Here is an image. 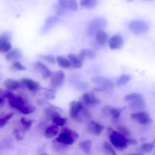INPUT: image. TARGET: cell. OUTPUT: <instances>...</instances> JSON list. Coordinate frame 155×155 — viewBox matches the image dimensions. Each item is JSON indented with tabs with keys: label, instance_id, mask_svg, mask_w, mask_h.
<instances>
[{
	"label": "cell",
	"instance_id": "1",
	"mask_svg": "<svg viewBox=\"0 0 155 155\" xmlns=\"http://www.w3.org/2000/svg\"><path fill=\"white\" fill-rule=\"evenodd\" d=\"M92 82L98 87L95 88L97 92H104L106 93H111L114 90V83L110 79L106 78L103 76H97L92 79Z\"/></svg>",
	"mask_w": 155,
	"mask_h": 155
},
{
	"label": "cell",
	"instance_id": "2",
	"mask_svg": "<svg viewBox=\"0 0 155 155\" xmlns=\"http://www.w3.org/2000/svg\"><path fill=\"white\" fill-rule=\"evenodd\" d=\"M107 26V21L103 17H97L89 21L86 27V33L89 36H93L98 30H103Z\"/></svg>",
	"mask_w": 155,
	"mask_h": 155
},
{
	"label": "cell",
	"instance_id": "3",
	"mask_svg": "<svg viewBox=\"0 0 155 155\" xmlns=\"http://www.w3.org/2000/svg\"><path fill=\"white\" fill-rule=\"evenodd\" d=\"M110 142L115 148L118 150H124L128 147L127 138L123 136L119 132L114 131L110 129Z\"/></svg>",
	"mask_w": 155,
	"mask_h": 155
},
{
	"label": "cell",
	"instance_id": "4",
	"mask_svg": "<svg viewBox=\"0 0 155 155\" xmlns=\"http://www.w3.org/2000/svg\"><path fill=\"white\" fill-rule=\"evenodd\" d=\"M129 29L134 34H142L149 30L150 27L148 23L140 20H134L129 23Z\"/></svg>",
	"mask_w": 155,
	"mask_h": 155
},
{
	"label": "cell",
	"instance_id": "5",
	"mask_svg": "<svg viewBox=\"0 0 155 155\" xmlns=\"http://www.w3.org/2000/svg\"><path fill=\"white\" fill-rule=\"evenodd\" d=\"M131 118L133 120L136 121L142 125H150L153 123L151 117L145 111H138L136 113L132 114Z\"/></svg>",
	"mask_w": 155,
	"mask_h": 155
},
{
	"label": "cell",
	"instance_id": "6",
	"mask_svg": "<svg viewBox=\"0 0 155 155\" xmlns=\"http://www.w3.org/2000/svg\"><path fill=\"white\" fill-rule=\"evenodd\" d=\"M65 74L63 71H58L54 73L51 76V81H50V88L56 89L61 86L64 80Z\"/></svg>",
	"mask_w": 155,
	"mask_h": 155
},
{
	"label": "cell",
	"instance_id": "7",
	"mask_svg": "<svg viewBox=\"0 0 155 155\" xmlns=\"http://www.w3.org/2000/svg\"><path fill=\"white\" fill-rule=\"evenodd\" d=\"M85 104L82 101H73L70 104V116L74 120L77 119V116L81 111L82 109L84 107Z\"/></svg>",
	"mask_w": 155,
	"mask_h": 155
},
{
	"label": "cell",
	"instance_id": "8",
	"mask_svg": "<svg viewBox=\"0 0 155 155\" xmlns=\"http://www.w3.org/2000/svg\"><path fill=\"white\" fill-rule=\"evenodd\" d=\"M81 101L85 105H98L100 104V101L98 98L95 97L93 92H86L81 97Z\"/></svg>",
	"mask_w": 155,
	"mask_h": 155
},
{
	"label": "cell",
	"instance_id": "9",
	"mask_svg": "<svg viewBox=\"0 0 155 155\" xmlns=\"http://www.w3.org/2000/svg\"><path fill=\"white\" fill-rule=\"evenodd\" d=\"M124 45V40L123 37L119 35H115L111 36L108 39V45L110 48L113 50L120 49Z\"/></svg>",
	"mask_w": 155,
	"mask_h": 155
},
{
	"label": "cell",
	"instance_id": "10",
	"mask_svg": "<svg viewBox=\"0 0 155 155\" xmlns=\"http://www.w3.org/2000/svg\"><path fill=\"white\" fill-rule=\"evenodd\" d=\"M58 5L64 10L77 12L78 10V4L77 0H58Z\"/></svg>",
	"mask_w": 155,
	"mask_h": 155
},
{
	"label": "cell",
	"instance_id": "11",
	"mask_svg": "<svg viewBox=\"0 0 155 155\" xmlns=\"http://www.w3.org/2000/svg\"><path fill=\"white\" fill-rule=\"evenodd\" d=\"M21 83L24 85L25 87H27L31 92H37L38 90H39L41 88L40 85L38 82L34 81V80H31V79L29 78H23L21 79Z\"/></svg>",
	"mask_w": 155,
	"mask_h": 155
},
{
	"label": "cell",
	"instance_id": "12",
	"mask_svg": "<svg viewBox=\"0 0 155 155\" xmlns=\"http://www.w3.org/2000/svg\"><path fill=\"white\" fill-rule=\"evenodd\" d=\"M58 21V16H50L45 20V24H44L43 27H42L41 32L43 33H47L48 31H49L56 24Z\"/></svg>",
	"mask_w": 155,
	"mask_h": 155
},
{
	"label": "cell",
	"instance_id": "13",
	"mask_svg": "<svg viewBox=\"0 0 155 155\" xmlns=\"http://www.w3.org/2000/svg\"><path fill=\"white\" fill-rule=\"evenodd\" d=\"M104 127L95 121H91L88 125V130L90 133L95 136H99L104 130Z\"/></svg>",
	"mask_w": 155,
	"mask_h": 155
},
{
	"label": "cell",
	"instance_id": "14",
	"mask_svg": "<svg viewBox=\"0 0 155 155\" xmlns=\"http://www.w3.org/2000/svg\"><path fill=\"white\" fill-rule=\"evenodd\" d=\"M21 57H22L21 51L18 48L11 49L5 54V59L8 61H17L20 60Z\"/></svg>",
	"mask_w": 155,
	"mask_h": 155
},
{
	"label": "cell",
	"instance_id": "15",
	"mask_svg": "<svg viewBox=\"0 0 155 155\" xmlns=\"http://www.w3.org/2000/svg\"><path fill=\"white\" fill-rule=\"evenodd\" d=\"M8 100L9 105L18 110L20 107H22L23 105H24L27 103L23 98L19 96H15V95H14L13 97H12V98Z\"/></svg>",
	"mask_w": 155,
	"mask_h": 155
},
{
	"label": "cell",
	"instance_id": "16",
	"mask_svg": "<svg viewBox=\"0 0 155 155\" xmlns=\"http://www.w3.org/2000/svg\"><path fill=\"white\" fill-rule=\"evenodd\" d=\"M35 68L41 73L42 76V78L43 79H48V77H50L51 76V72L49 69H48V67L45 64H44L43 63H41V62H36L35 64Z\"/></svg>",
	"mask_w": 155,
	"mask_h": 155
},
{
	"label": "cell",
	"instance_id": "17",
	"mask_svg": "<svg viewBox=\"0 0 155 155\" xmlns=\"http://www.w3.org/2000/svg\"><path fill=\"white\" fill-rule=\"evenodd\" d=\"M130 107L134 110H140L145 107V101L143 96L129 101Z\"/></svg>",
	"mask_w": 155,
	"mask_h": 155
},
{
	"label": "cell",
	"instance_id": "18",
	"mask_svg": "<svg viewBox=\"0 0 155 155\" xmlns=\"http://www.w3.org/2000/svg\"><path fill=\"white\" fill-rule=\"evenodd\" d=\"M55 140L64 144V145H68H68H72L74 143V142H75L71 136H69L68 133H64L63 131L58 135V136Z\"/></svg>",
	"mask_w": 155,
	"mask_h": 155
},
{
	"label": "cell",
	"instance_id": "19",
	"mask_svg": "<svg viewBox=\"0 0 155 155\" xmlns=\"http://www.w3.org/2000/svg\"><path fill=\"white\" fill-rule=\"evenodd\" d=\"M95 39H96V42L99 45H104L108 42L109 36L104 30H100L95 33Z\"/></svg>",
	"mask_w": 155,
	"mask_h": 155
},
{
	"label": "cell",
	"instance_id": "20",
	"mask_svg": "<svg viewBox=\"0 0 155 155\" xmlns=\"http://www.w3.org/2000/svg\"><path fill=\"white\" fill-rule=\"evenodd\" d=\"M58 133V126L53 124V125L49 126V127H47V128L45 129V132H44V136H45V137L48 138V139H51V138L57 136Z\"/></svg>",
	"mask_w": 155,
	"mask_h": 155
},
{
	"label": "cell",
	"instance_id": "21",
	"mask_svg": "<svg viewBox=\"0 0 155 155\" xmlns=\"http://www.w3.org/2000/svg\"><path fill=\"white\" fill-rule=\"evenodd\" d=\"M96 56V53L93 49L90 48H84L80 51V54H79V58L83 61L86 58H94Z\"/></svg>",
	"mask_w": 155,
	"mask_h": 155
},
{
	"label": "cell",
	"instance_id": "22",
	"mask_svg": "<svg viewBox=\"0 0 155 155\" xmlns=\"http://www.w3.org/2000/svg\"><path fill=\"white\" fill-rule=\"evenodd\" d=\"M68 59H69L70 62H71V68L78 69V68H82V66H83V61L76 54H68Z\"/></svg>",
	"mask_w": 155,
	"mask_h": 155
},
{
	"label": "cell",
	"instance_id": "23",
	"mask_svg": "<svg viewBox=\"0 0 155 155\" xmlns=\"http://www.w3.org/2000/svg\"><path fill=\"white\" fill-rule=\"evenodd\" d=\"M4 86L6 89H9V90H16V89L21 88V83L17 80L8 79V80H5Z\"/></svg>",
	"mask_w": 155,
	"mask_h": 155
},
{
	"label": "cell",
	"instance_id": "24",
	"mask_svg": "<svg viewBox=\"0 0 155 155\" xmlns=\"http://www.w3.org/2000/svg\"><path fill=\"white\" fill-rule=\"evenodd\" d=\"M92 142L91 140H86L80 142L79 144V147L80 149L86 154H89L91 153V149H92Z\"/></svg>",
	"mask_w": 155,
	"mask_h": 155
},
{
	"label": "cell",
	"instance_id": "25",
	"mask_svg": "<svg viewBox=\"0 0 155 155\" xmlns=\"http://www.w3.org/2000/svg\"><path fill=\"white\" fill-rule=\"evenodd\" d=\"M56 62L58 64L59 66L62 68H69L71 67V62L69 59L65 58L64 56L59 55L56 58Z\"/></svg>",
	"mask_w": 155,
	"mask_h": 155
},
{
	"label": "cell",
	"instance_id": "26",
	"mask_svg": "<svg viewBox=\"0 0 155 155\" xmlns=\"http://www.w3.org/2000/svg\"><path fill=\"white\" fill-rule=\"evenodd\" d=\"M98 0H80V5L85 8H94L98 5Z\"/></svg>",
	"mask_w": 155,
	"mask_h": 155
},
{
	"label": "cell",
	"instance_id": "27",
	"mask_svg": "<svg viewBox=\"0 0 155 155\" xmlns=\"http://www.w3.org/2000/svg\"><path fill=\"white\" fill-rule=\"evenodd\" d=\"M35 110H36V107H33V105H30V104H27V103H26L24 105H23L22 107L18 109V111L25 115L30 114L31 113L34 112Z\"/></svg>",
	"mask_w": 155,
	"mask_h": 155
},
{
	"label": "cell",
	"instance_id": "28",
	"mask_svg": "<svg viewBox=\"0 0 155 155\" xmlns=\"http://www.w3.org/2000/svg\"><path fill=\"white\" fill-rule=\"evenodd\" d=\"M131 76L129 75V74H122L117 81V86H120L127 84L131 80Z\"/></svg>",
	"mask_w": 155,
	"mask_h": 155
},
{
	"label": "cell",
	"instance_id": "29",
	"mask_svg": "<svg viewBox=\"0 0 155 155\" xmlns=\"http://www.w3.org/2000/svg\"><path fill=\"white\" fill-rule=\"evenodd\" d=\"M44 90V96L45 97V98L48 100H53L55 98L56 96V92L55 89H45V88H42Z\"/></svg>",
	"mask_w": 155,
	"mask_h": 155
},
{
	"label": "cell",
	"instance_id": "30",
	"mask_svg": "<svg viewBox=\"0 0 155 155\" xmlns=\"http://www.w3.org/2000/svg\"><path fill=\"white\" fill-rule=\"evenodd\" d=\"M126 109V107H122V108H110L109 110V113L112 116L114 119H119L121 116V114Z\"/></svg>",
	"mask_w": 155,
	"mask_h": 155
},
{
	"label": "cell",
	"instance_id": "31",
	"mask_svg": "<svg viewBox=\"0 0 155 155\" xmlns=\"http://www.w3.org/2000/svg\"><path fill=\"white\" fill-rule=\"evenodd\" d=\"M33 122L34 121L33 120H30V119H27L25 117H22L21 119V125H22L23 129H24V131H27L28 130H30L31 128L32 125H33Z\"/></svg>",
	"mask_w": 155,
	"mask_h": 155
},
{
	"label": "cell",
	"instance_id": "32",
	"mask_svg": "<svg viewBox=\"0 0 155 155\" xmlns=\"http://www.w3.org/2000/svg\"><path fill=\"white\" fill-rule=\"evenodd\" d=\"M51 120H52L53 124H55V125L58 126V127H63V126H64L65 124H66L67 118L61 117L60 116V114H58L57 115V116L54 117L51 119Z\"/></svg>",
	"mask_w": 155,
	"mask_h": 155
},
{
	"label": "cell",
	"instance_id": "33",
	"mask_svg": "<svg viewBox=\"0 0 155 155\" xmlns=\"http://www.w3.org/2000/svg\"><path fill=\"white\" fill-rule=\"evenodd\" d=\"M154 148V143H145L142 145L140 150L142 153H149L153 151Z\"/></svg>",
	"mask_w": 155,
	"mask_h": 155
},
{
	"label": "cell",
	"instance_id": "34",
	"mask_svg": "<svg viewBox=\"0 0 155 155\" xmlns=\"http://www.w3.org/2000/svg\"><path fill=\"white\" fill-rule=\"evenodd\" d=\"M67 146H68V145H64V144L61 143V142H58V141L56 140H54V142H53V147H54V150H55L56 151H58V152L66 151Z\"/></svg>",
	"mask_w": 155,
	"mask_h": 155
},
{
	"label": "cell",
	"instance_id": "35",
	"mask_svg": "<svg viewBox=\"0 0 155 155\" xmlns=\"http://www.w3.org/2000/svg\"><path fill=\"white\" fill-rule=\"evenodd\" d=\"M39 58H40L41 59H42V60L48 62V63L52 64L56 63V58H54V55H52V54H44V55H40Z\"/></svg>",
	"mask_w": 155,
	"mask_h": 155
},
{
	"label": "cell",
	"instance_id": "36",
	"mask_svg": "<svg viewBox=\"0 0 155 155\" xmlns=\"http://www.w3.org/2000/svg\"><path fill=\"white\" fill-rule=\"evenodd\" d=\"M13 113H10L8 114L5 115V116L2 117H0V128L4 127L6 125V124L8 123V121L13 117Z\"/></svg>",
	"mask_w": 155,
	"mask_h": 155
},
{
	"label": "cell",
	"instance_id": "37",
	"mask_svg": "<svg viewBox=\"0 0 155 155\" xmlns=\"http://www.w3.org/2000/svg\"><path fill=\"white\" fill-rule=\"evenodd\" d=\"M62 131L64 132V133H68L69 136H71V137L73 138V139H74V141H77V139H78L79 134L77 133V132L74 131V130H71V129H69V128H65V129H64Z\"/></svg>",
	"mask_w": 155,
	"mask_h": 155
},
{
	"label": "cell",
	"instance_id": "38",
	"mask_svg": "<svg viewBox=\"0 0 155 155\" xmlns=\"http://www.w3.org/2000/svg\"><path fill=\"white\" fill-rule=\"evenodd\" d=\"M104 149H105L106 153H107V154H110L112 155L117 154L116 151H115L114 149L113 145H110V144L108 143V142H104Z\"/></svg>",
	"mask_w": 155,
	"mask_h": 155
},
{
	"label": "cell",
	"instance_id": "39",
	"mask_svg": "<svg viewBox=\"0 0 155 155\" xmlns=\"http://www.w3.org/2000/svg\"><path fill=\"white\" fill-rule=\"evenodd\" d=\"M117 130H118V132H119L120 134H122L124 136H125L126 138H130V130H129L127 128H126V127H118Z\"/></svg>",
	"mask_w": 155,
	"mask_h": 155
},
{
	"label": "cell",
	"instance_id": "40",
	"mask_svg": "<svg viewBox=\"0 0 155 155\" xmlns=\"http://www.w3.org/2000/svg\"><path fill=\"white\" fill-rule=\"evenodd\" d=\"M13 68H15V69L18 70V71H26V69H27V68H26L24 65H23L21 63V62L18 61L14 62V63H13Z\"/></svg>",
	"mask_w": 155,
	"mask_h": 155
},
{
	"label": "cell",
	"instance_id": "41",
	"mask_svg": "<svg viewBox=\"0 0 155 155\" xmlns=\"http://www.w3.org/2000/svg\"><path fill=\"white\" fill-rule=\"evenodd\" d=\"M89 87V85L87 83H85V82H78V83H76L75 88L79 90H83V89H86Z\"/></svg>",
	"mask_w": 155,
	"mask_h": 155
},
{
	"label": "cell",
	"instance_id": "42",
	"mask_svg": "<svg viewBox=\"0 0 155 155\" xmlns=\"http://www.w3.org/2000/svg\"><path fill=\"white\" fill-rule=\"evenodd\" d=\"M14 134H15L17 140H22L24 139V134H23V131H21V130L15 129L14 130Z\"/></svg>",
	"mask_w": 155,
	"mask_h": 155
},
{
	"label": "cell",
	"instance_id": "43",
	"mask_svg": "<svg viewBox=\"0 0 155 155\" xmlns=\"http://www.w3.org/2000/svg\"><path fill=\"white\" fill-rule=\"evenodd\" d=\"M55 12L58 15H63V14L64 13L65 10L64 8H62L59 5H58L55 6Z\"/></svg>",
	"mask_w": 155,
	"mask_h": 155
},
{
	"label": "cell",
	"instance_id": "44",
	"mask_svg": "<svg viewBox=\"0 0 155 155\" xmlns=\"http://www.w3.org/2000/svg\"><path fill=\"white\" fill-rule=\"evenodd\" d=\"M127 142H128L129 145H136L138 144V142L133 139H130V138H127Z\"/></svg>",
	"mask_w": 155,
	"mask_h": 155
},
{
	"label": "cell",
	"instance_id": "45",
	"mask_svg": "<svg viewBox=\"0 0 155 155\" xmlns=\"http://www.w3.org/2000/svg\"><path fill=\"white\" fill-rule=\"evenodd\" d=\"M4 104H5V98L0 96V107L2 106Z\"/></svg>",
	"mask_w": 155,
	"mask_h": 155
},
{
	"label": "cell",
	"instance_id": "46",
	"mask_svg": "<svg viewBox=\"0 0 155 155\" xmlns=\"http://www.w3.org/2000/svg\"><path fill=\"white\" fill-rule=\"evenodd\" d=\"M133 0H127V2H133Z\"/></svg>",
	"mask_w": 155,
	"mask_h": 155
},
{
	"label": "cell",
	"instance_id": "47",
	"mask_svg": "<svg viewBox=\"0 0 155 155\" xmlns=\"http://www.w3.org/2000/svg\"><path fill=\"white\" fill-rule=\"evenodd\" d=\"M152 143H155V139H154V142H152Z\"/></svg>",
	"mask_w": 155,
	"mask_h": 155
},
{
	"label": "cell",
	"instance_id": "48",
	"mask_svg": "<svg viewBox=\"0 0 155 155\" xmlns=\"http://www.w3.org/2000/svg\"><path fill=\"white\" fill-rule=\"evenodd\" d=\"M154 154H155V153H154Z\"/></svg>",
	"mask_w": 155,
	"mask_h": 155
}]
</instances>
